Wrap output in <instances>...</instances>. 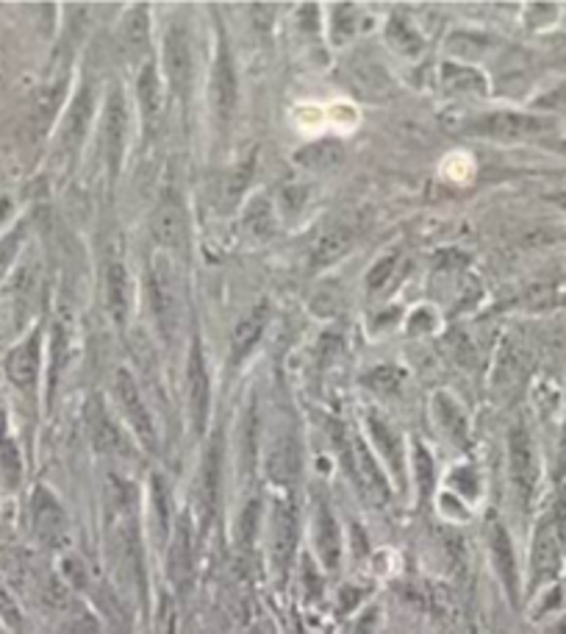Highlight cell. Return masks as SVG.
<instances>
[{
  "instance_id": "1",
  "label": "cell",
  "mask_w": 566,
  "mask_h": 634,
  "mask_svg": "<svg viewBox=\"0 0 566 634\" xmlns=\"http://www.w3.org/2000/svg\"><path fill=\"white\" fill-rule=\"evenodd\" d=\"M555 129L553 118H542V114H528V112H511V109H502V112H489L475 118L467 125V131L473 136H484V140H497V142H525L544 136L547 131Z\"/></svg>"
},
{
  "instance_id": "2",
  "label": "cell",
  "mask_w": 566,
  "mask_h": 634,
  "mask_svg": "<svg viewBox=\"0 0 566 634\" xmlns=\"http://www.w3.org/2000/svg\"><path fill=\"white\" fill-rule=\"evenodd\" d=\"M147 300H151L153 320H156L162 337L164 340H173V335L178 331L181 300H178V282L176 273H173V264L162 253L153 259L151 271H147Z\"/></svg>"
},
{
  "instance_id": "3",
  "label": "cell",
  "mask_w": 566,
  "mask_h": 634,
  "mask_svg": "<svg viewBox=\"0 0 566 634\" xmlns=\"http://www.w3.org/2000/svg\"><path fill=\"white\" fill-rule=\"evenodd\" d=\"M336 442L342 448V457H345L347 470H353V479L362 488V493L367 495L375 504H386L389 499V482H386L384 470H380L378 459L373 457V448L356 435V431H336Z\"/></svg>"
},
{
  "instance_id": "4",
  "label": "cell",
  "mask_w": 566,
  "mask_h": 634,
  "mask_svg": "<svg viewBox=\"0 0 566 634\" xmlns=\"http://www.w3.org/2000/svg\"><path fill=\"white\" fill-rule=\"evenodd\" d=\"M100 145H103L109 176L118 178L123 171L125 145H129V103H125L120 89H111V95L106 98L103 120H100Z\"/></svg>"
},
{
  "instance_id": "5",
  "label": "cell",
  "mask_w": 566,
  "mask_h": 634,
  "mask_svg": "<svg viewBox=\"0 0 566 634\" xmlns=\"http://www.w3.org/2000/svg\"><path fill=\"white\" fill-rule=\"evenodd\" d=\"M508 473H511L517 499L522 504H531L533 490H536L539 482V462L531 431L522 423H517L514 429L508 431Z\"/></svg>"
},
{
  "instance_id": "6",
  "label": "cell",
  "mask_w": 566,
  "mask_h": 634,
  "mask_svg": "<svg viewBox=\"0 0 566 634\" xmlns=\"http://www.w3.org/2000/svg\"><path fill=\"white\" fill-rule=\"evenodd\" d=\"M31 526H34L36 540L47 548H62L70 537L65 506L47 488H36L34 499H31Z\"/></svg>"
},
{
  "instance_id": "7",
  "label": "cell",
  "mask_w": 566,
  "mask_h": 634,
  "mask_svg": "<svg viewBox=\"0 0 566 634\" xmlns=\"http://www.w3.org/2000/svg\"><path fill=\"white\" fill-rule=\"evenodd\" d=\"M114 395H118V404L123 409L125 420L134 429L136 440L147 448V451H156V426H153L151 409L145 406V398H142L140 387H136L134 376L129 370H118L114 376Z\"/></svg>"
},
{
  "instance_id": "8",
  "label": "cell",
  "mask_w": 566,
  "mask_h": 634,
  "mask_svg": "<svg viewBox=\"0 0 566 634\" xmlns=\"http://www.w3.org/2000/svg\"><path fill=\"white\" fill-rule=\"evenodd\" d=\"M192 36L184 23L169 25L164 34V76L176 95H187L192 84Z\"/></svg>"
},
{
  "instance_id": "9",
  "label": "cell",
  "mask_w": 566,
  "mask_h": 634,
  "mask_svg": "<svg viewBox=\"0 0 566 634\" xmlns=\"http://www.w3.org/2000/svg\"><path fill=\"white\" fill-rule=\"evenodd\" d=\"M236 100H240V76H236L229 45L222 40L217 45L214 65H211V106H214L220 123H229L236 109Z\"/></svg>"
},
{
  "instance_id": "10",
  "label": "cell",
  "mask_w": 566,
  "mask_h": 634,
  "mask_svg": "<svg viewBox=\"0 0 566 634\" xmlns=\"http://www.w3.org/2000/svg\"><path fill=\"white\" fill-rule=\"evenodd\" d=\"M298 506L292 499H278L273 510V565L280 576H287L298 548Z\"/></svg>"
},
{
  "instance_id": "11",
  "label": "cell",
  "mask_w": 566,
  "mask_h": 634,
  "mask_svg": "<svg viewBox=\"0 0 566 634\" xmlns=\"http://www.w3.org/2000/svg\"><path fill=\"white\" fill-rule=\"evenodd\" d=\"M187 395H189V420H192L195 435L203 437L206 420H209L211 406V379L206 370L203 348L200 342H192V353H189L187 368Z\"/></svg>"
},
{
  "instance_id": "12",
  "label": "cell",
  "mask_w": 566,
  "mask_h": 634,
  "mask_svg": "<svg viewBox=\"0 0 566 634\" xmlns=\"http://www.w3.org/2000/svg\"><path fill=\"white\" fill-rule=\"evenodd\" d=\"M195 576V543L189 515H181L167 548V579L178 593H187Z\"/></svg>"
},
{
  "instance_id": "13",
  "label": "cell",
  "mask_w": 566,
  "mask_h": 634,
  "mask_svg": "<svg viewBox=\"0 0 566 634\" xmlns=\"http://www.w3.org/2000/svg\"><path fill=\"white\" fill-rule=\"evenodd\" d=\"M561 568V535L553 517L539 523L533 537V588L553 579Z\"/></svg>"
},
{
  "instance_id": "14",
  "label": "cell",
  "mask_w": 566,
  "mask_h": 634,
  "mask_svg": "<svg viewBox=\"0 0 566 634\" xmlns=\"http://www.w3.org/2000/svg\"><path fill=\"white\" fill-rule=\"evenodd\" d=\"M347 81L367 100H384L391 92V78L386 67L375 56H364V53L353 56V62L347 65Z\"/></svg>"
},
{
  "instance_id": "15",
  "label": "cell",
  "mask_w": 566,
  "mask_h": 634,
  "mask_svg": "<svg viewBox=\"0 0 566 634\" xmlns=\"http://www.w3.org/2000/svg\"><path fill=\"white\" fill-rule=\"evenodd\" d=\"M62 100H65V81H53L47 84L45 89H40V95H36L34 103H31L29 109L23 131L25 140H29L31 145H36V142L47 134V129H51L56 114H59Z\"/></svg>"
},
{
  "instance_id": "16",
  "label": "cell",
  "mask_w": 566,
  "mask_h": 634,
  "mask_svg": "<svg viewBox=\"0 0 566 634\" xmlns=\"http://www.w3.org/2000/svg\"><path fill=\"white\" fill-rule=\"evenodd\" d=\"M489 551H491V562H495V570H497V576H500L508 599L517 604V599H520L517 554H514V546H511V537H508L506 526H502V523H497V521L489 526Z\"/></svg>"
},
{
  "instance_id": "17",
  "label": "cell",
  "mask_w": 566,
  "mask_h": 634,
  "mask_svg": "<svg viewBox=\"0 0 566 634\" xmlns=\"http://www.w3.org/2000/svg\"><path fill=\"white\" fill-rule=\"evenodd\" d=\"M40 362H42V335L40 331H34V335L25 337L7 359V373L9 379H12L14 387L31 393V390L36 387V379H40Z\"/></svg>"
},
{
  "instance_id": "18",
  "label": "cell",
  "mask_w": 566,
  "mask_h": 634,
  "mask_svg": "<svg viewBox=\"0 0 566 634\" xmlns=\"http://www.w3.org/2000/svg\"><path fill=\"white\" fill-rule=\"evenodd\" d=\"M136 103H140L142 125H145V134H153L162 123L164 112V92H162V76H158V67L153 62H145L136 76Z\"/></svg>"
},
{
  "instance_id": "19",
  "label": "cell",
  "mask_w": 566,
  "mask_h": 634,
  "mask_svg": "<svg viewBox=\"0 0 566 634\" xmlns=\"http://www.w3.org/2000/svg\"><path fill=\"white\" fill-rule=\"evenodd\" d=\"M267 324H269V304L267 300H262V304L253 306V309L242 317L240 324L234 326V331H231V346H229L231 368L245 362L247 353H251L253 348H256V342L262 340Z\"/></svg>"
},
{
  "instance_id": "20",
  "label": "cell",
  "mask_w": 566,
  "mask_h": 634,
  "mask_svg": "<svg viewBox=\"0 0 566 634\" xmlns=\"http://www.w3.org/2000/svg\"><path fill=\"white\" fill-rule=\"evenodd\" d=\"M314 548L317 557H320V562L325 565L328 570L339 568V559H342V535H339V523L325 501H317L314 506Z\"/></svg>"
},
{
  "instance_id": "21",
  "label": "cell",
  "mask_w": 566,
  "mask_h": 634,
  "mask_svg": "<svg viewBox=\"0 0 566 634\" xmlns=\"http://www.w3.org/2000/svg\"><path fill=\"white\" fill-rule=\"evenodd\" d=\"M92 106H95V95L89 87L78 89V95L73 98L70 109L65 114V123H62V134H59V145L65 147L67 153L78 151L89 131V120H92Z\"/></svg>"
},
{
  "instance_id": "22",
  "label": "cell",
  "mask_w": 566,
  "mask_h": 634,
  "mask_svg": "<svg viewBox=\"0 0 566 634\" xmlns=\"http://www.w3.org/2000/svg\"><path fill=\"white\" fill-rule=\"evenodd\" d=\"M151 231L162 248H169V251L181 248L187 240V218H184L181 206L176 200H164L153 215Z\"/></svg>"
},
{
  "instance_id": "23",
  "label": "cell",
  "mask_w": 566,
  "mask_h": 634,
  "mask_svg": "<svg viewBox=\"0 0 566 634\" xmlns=\"http://www.w3.org/2000/svg\"><path fill=\"white\" fill-rule=\"evenodd\" d=\"M528 370V357L525 348L517 340H506V346L497 353V364H495V387L500 393H511L522 384Z\"/></svg>"
},
{
  "instance_id": "24",
  "label": "cell",
  "mask_w": 566,
  "mask_h": 634,
  "mask_svg": "<svg viewBox=\"0 0 566 634\" xmlns=\"http://www.w3.org/2000/svg\"><path fill=\"white\" fill-rule=\"evenodd\" d=\"M367 426H369V435H373V446L378 448L380 457L386 459V464H389V470L395 473L398 484H403L406 459H403V442H400L398 431L391 429L389 423H386L380 415H369Z\"/></svg>"
},
{
  "instance_id": "25",
  "label": "cell",
  "mask_w": 566,
  "mask_h": 634,
  "mask_svg": "<svg viewBox=\"0 0 566 634\" xmlns=\"http://www.w3.org/2000/svg\"><path fill=\"white\" fill-rule=\"evenodd\" d=\"M267 473L275 484H280V488L295 484V479H298L300 473V451L298 442H295L292 437H280V440L269 448Z\"/></svg>"
},
{
  "instance_id": "26",
  "label": "cell",
  "mask_w": 566,
  "mask_h": 634,
  "mask_svg": "<svg viewBox=\"0 0 566 634\" xmlns=\"http://www.w3.org/2000/svg\"><path fill=\"white\" fill-rule=\"evenodd\" d=\"M220 473H222V440L217 437L209 446L203 459V468H200V504H203V517L209 521L217 510V501H220Z\"/></svg>"
},
{
  "instance_id": "27",
  "label": "cell",
  "mask_w": 566,
  "mask_h": 634,
  "mask_svg": "<svg viewBox=\"0 0 566 634\" xmlns=\"http://www.w3.org/2000/svg\"><path fill=\"white\" fill-rule=\"evenodd\" d=\"M106 304L118 324H125L131 309V278L120 262H111L106 271Z\"/></svg>"
},
{
  "instance_id": "28",
  "label": "cell",
  "mask_w": 566,
  "mask_h": 634,
  "mask_svg": "<svg viewBox=\"0 0 566 634\" xmlns=\"http://www.w3.org/2000/svg\"><path fill=\"white\" fill-rule=\"evenodd\" d=\"M147 40H151V18H147L145 3H140L125 14L123 29H120V47L125 56H142L147 51Z\"/></svg>"
},
{
  "instance_id": "29",
  "label": "cell",
  "mask_w": 566,
  "mask_h": 634,
  "mask_svg": "<svg viewBox=\"0 0 566 634\" xmlns=\"http://www.w3.org/2000/svg\"><path fill=\"white\" fill-rule=\"evenodd\" d=\"M433 412H436L439 429H442L450 440L456 442V446H464L469 431H467V417H464L462 406L450 398V395L442 393V395H436V401H433Z\"/></svg>"
},
{
  "instance_id": "30",
  "label": "cell",
  "mask_w": 566,
  "mask_h": 634,
  "mask_svg": "<svg viewBox=\"0 0 566 634\" xmlns=\"http://www.w3.org/2000/svg\"><path fill=\"white\" fill-rule=\"evenodd\" d=\"M386 42H389L391 51H398L400 56H417V53H422V47H425L422 34L403 14H395V18L389 20V25H386Z\"/></svg>"
},
{
  "instance_id": "31",
  "label": "cell",
  "mask_w": 566,
  "mask_h": 634,
  "mask_svg": "<svg viewBox=\"0 0 566 634\" xmlns=\"http://www.w3.org/2000/svg\"><path fill=\"white\" fill-rule=\"evenodd\" d=\"M353 248V231L345 226H336V229H328L325 234L317 240L311 259H314L317 267H325V264L339 262Z\"/></svg>"
},
{
  "instance_id": "32",
  "label": "cell",
  "mask_w": 566,
  "mask_h": 634,
  "mask_svg": "<svg viewBox=\"0 0 566 634\" xmlns=\"http://www.w3.org/2000/svg\"><path fill=\"white\" fill-rule=\"evenodd\" d=\"M442 84L447 92H462V95L486 92V78L480 76L475 67L458 65V62H447V65H442Z\"/></svg>"
},
{
  "instance_id": "33",
  "label": "cell",
  "mask_w": 566,
  "mask_h": 634,
  "mask_svg": "<svg viewBox=\"0 0 566 634\" xmlns=\"http://www.w3.org/2000/svg\"><path fill=\"white\" fill-rule=\"evenodd\" d=\"M23 479V459H20L18 442L9 437L7 423L0 417V488L14 490Z\"/></svg>"
},
{
  "instance_id": "34",
  "label": "cell",
  "mask_w": 566,
  "mask_h": 634,
  "mask_svg": "<svg viewBox=\"0 0 566 634\" xmlns=\"http://www.w3.org/2000/svg\"><path fill=\"white\" fill-rule=\"evenodd\" d=\"M92 437H95V446H98L103 453L129 451V442L123 440V435H120V429L114 426V420H111V417L106 415L100 406H95V412H92Z\"/></svg>"
},
{
  "instance_id": "35",
  "label": "cell",
  "mask_w": 566,
  "mask_h": 634,
  "mask_svg": "<svg viewBox=\"0 0 566 634\" xmlns=\"http://www.w3.org/2000/svg\"><path fill=\"white\" fill-rule=\"evenodd\" d=\"M242 223H245L247 234L256 237V240H267L269 234H273L275 229V215H273V206H269L267 198H256L247 204L245 209V218H242Z\"/></svg>"
},
{
  "instance_id": "36",
  "label": "cell",
  "mask_w": 566,
  "mask_h": 634,
  "mask_svg": "<svg viewBox=\"0 0 566 634\" xmlns=\"http://www.w3.org/2000/svg\"><path fill=\"white\" fill-rule=\"evenodd\" d=\"M253 171H256V153H251V156H247L240 167L225 173V178H222V198H225V204L240 200V195L245 193L247 184H251Z\"/></svg>"
},
{
  "instance_id": "37",
  "label": "cell",
  "mask_w": 566,
  "mask_h": 634,
  "mask_svg": "<svg viewBox=\"0 0 566 634\" xmlns=\"http://www.w3.org/2000/svg\"><path fill=\"white\" fill-rule=\"evenodd\" d=\"M491 45L489 36H480V34H453L447 42V51L453 53V56H458L462 62H475L480 59L486 53V47Z\"/></svg>"
},
{
  "instance_id": "38",
  "label": "cell",
  "mask_w": 566,
  "mask_h": 634,
  "mask_svg": "<svg viewBox=\"0 0 566 634\" xmlns=\"http://www.w3.org/2000/svg\"><path fill=\"white\" fill-rule=\"evenodd\" d=\"M356 7H351V3H339V7H333V18H331V34H333V42L336 45H342V42L351 40L353 34H356Z\"/></svg>"
},
{
  "instance_id": "39",
  "label": "cell",
  "mask_w": 566,
  "mask_h": 634,
  "mask_svg": "<svg viewBox=\"0 0 566 634\" xmlns=\"http://www.w3.org/2000/svg\"><path fill=\"white\" fill-rule=\"evenodd\" d=\"M300 162L311 171H325V167L336 165L339 162V145L333 142H322V145H311L300 153Z\"/></svg>"
},
{
  "instance_id": "40",
  "label": "cell",
  "mask_w": 566,
  "mask_h": 634,
  "mask_svg": "<svg viewBox=\"0 0 566 634\" xmlns=\"http://www.w3.org/2000/svg\"><path fill=\"white\" fill-rule=\"evenodd\" d=\"M151 504H153V510H156L158 528H162V532H167L169 528V490H167V482H164L162 476H153Z\"/></svg>"
},
{
  "instance_id": "41",
  "label": "cell",
  "mask_w": 566,
  "mask_h": 634,
  "mask_svg": "<svg viewBox=\"0 0 566 634\" xmlns=\"http://www.w3.org/2000/svg\"><path fill=\"white\" fill-rule=\"evenodd\" d=\"M414 470H417V484H420V495L422 499H428L433 490V459L422 446L414 448Z\"/></svg>"
},
{
  "instance_id": "42",
  "label": "cell",
  "mask_w": 566,
  "mask_h": 634,
  "mask_svg": "<svg viewBox=\"0 0 566 634\" xmlns=\"http://www.w3.org/2000/svg\"><path fill=\"white\" fill-rule=\"evenodd\" d=\"M258 521H262V510H258V501H251V504L245 506V512L240 515V543L245 548H251L253 543H256Z\"/></svg>"
},
{
  "instance_id": "43",
  "label": "cell",
  "mask_w": 566,
  "mask_h": 634,
  "mask_svg": "<svg viewBox=\"0 0 566 634\" xmlns=\"http://www.w3.org/2000/svg\"><path fill=\"white\" fill-rule=\"evenodd\" d=\"M20 242H23V231H12V234L0 240V282L7 278L9 271H12V264L20 251Z\"/></svg>"
},
{
  "instance_id": "44",
  "label": "cell",
  "mask_w": 566,
  "mask_h": 634,
  "mask_svg": "<svg viewBox=\"0 0 566 634\" xmlns=\"http://www.w3.org/2000/svg\"><path fill=\"white\" fill-rule=\"evenodd\" d=\"M395 267H398V256H384V259H380V262L375 264L373 271H369L367 287L373 289V293L384 289L386 284L391 282V276H395Z\"/></svg>"
},
{
  "instance_id": "45",
  "label": "cell",
  "mask_w": 566,
  "mask_h": 634,
  "mask_svg": "<svg viewBox=\"0 0 566 634\" xmlns=\"http://www.w3.org/2000/svg\"><path fill=\"white\" fill-rule=\"evenodd\" d=\"M62 634H100V628H98V623H95L92 615H87V612H78V615H73L70 621L65 623Z\"/></svg>"
},
{
  "instance_id": "46",
  "label": "cell",
  "mask_w": 566,
  "mask_h": 634,
  "mask_svg": "<svg viewBox=\"0 0 566 634\" xmlns=\"http://www.w3.org/2000/svg\"><path fill=\"white\" fill-rule=\"evenodd\" d=\"M242 634H275V628L267 617H256L253 623H247V628Z\"/></svg>"
},
{
  "instance_id": "47",
  "label": "cell",
  "mask_w": 566,
  "mask_h": 634,
  "mask_svg": "<svg viewBox=\"0 0 566 634\" xmlns=\"http://www.w3.org/2000/svg\"><path fill=\"white\" fill-rule=\"evenodd\" d=\"M375 621H378V612L369 610L367 615H364L362 621L356 623V632H353V634H375Z\"/></svg>"
},
{
  "instance_id": "48",
  "label": "cell",
  "mask_w": 566,
  "mask_h": 634,
  "mask_svg": "<svg viewBox=\"0 0 566 634\" xmlns=\"http://www.w3.org/2000/svg\"><path fill=\"white\" fill-rule=\"evenodd\" d=\"M547 200H553V204L558 206L561 211H566V193H553V195H547Z\"/></svg>"
},
{
  "instance_id": "49",
  "label": "cell",
  "mask_w": 566,
  "mask_h": 634,
  "mask_svg": "<svg viewBox=\"0 0 566 634\" xmlns=\"http://www.w3.org/2000/svg\"><path fill=\"white\" fill-rule=\"evenodd\" d=\"M9 211H12V200L0 198V226H3V220H7Z\"/></svg>"
},
{
  "instance_id": "50",
  "label": "cell",
  "mask_w": 566,
  "mask_h": 634,
  "mask_svg": "<svg viewBox=\"0 0 566 634\" xmlns=\"http://www.w3.org/2000/svg\"><path fill=\"white\" fill-rule=\"evenodd\" d=\"M564 442H566V431H564Z\"/></svg>"
}]
</instances>
